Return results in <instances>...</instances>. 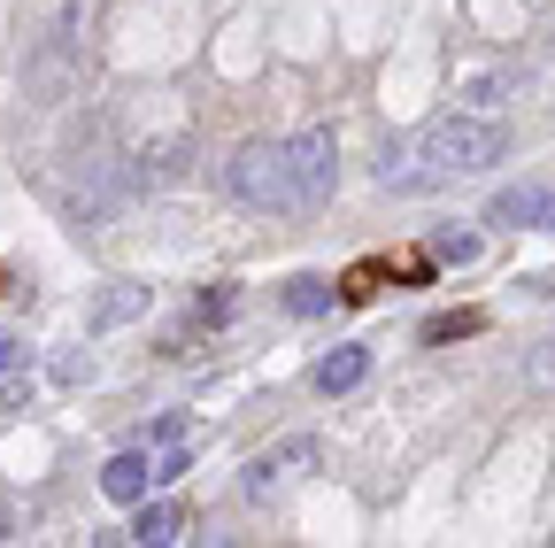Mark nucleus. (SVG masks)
Listing matches in <instances>:
<instances>
[{"instance_id": "obj_14", "label": "nucleus", "mask_w": 555, "mask_h": 548, "mask_svg": "<svg viewBox=\"0 0 555 548\" xmlns=\"http://www.w3.org/2000/svg\"><path fill=\"white\" fill-rule=\"evenodd\" d=\"M440 255H448V263H470V255H478V232H448Z\"/></svg>"}, {"instance_id": "obj_4", "label": "nucleus", "mask_w": 555, "mask_h": 548, "mask_svg": "<svg viewBox=\"0 0 555 548\" xmlns=\"http://www.w3.org/2000/svg\"><path fill=\"white\" fill-rule=\"evenodd\" d=\"M155 479H163V463H147L139 448H124V456L101 463V495H108V502H147Z\"/></svg>"}, {"instance_id": "obj_13", "label": "nucleus", "mask_w": 555, "mask_h": 548, "mask_svg": "<svg viewBox=\"0 0 555 548\" xmlns=\"http://www.w3.org/2000/svg\"><path fill=\"white\" fill-rule=\"evenodd\" d=\"M502 93H509V78H470V86H463V101H470V109H494Z\"/></svg>"}, {"instance_id": "obj_15", "label": "nucleus", "mask_w": 555, "mask_h": 548, "mask_svg": "<svg viewBox=\"0 0 555 548\" xmlns=\"http://www.w3.org/2000/svg\"><path fill=\"white\" fill-rule=\"evenodd\" d=\"M16 364H24V340H16V332H0V371H16Z\"/></svg>"}, {"instance_id": "obj_2", "label": "nucleus", "mask_w": 555, "mask_h": 548, "mask_svg": "<svg viewBox=\"0 0 555 548\" xmlns=\"http://www.w3.org/2000/svg\"><path fill=\"white\" fill-rule=\"evenodd\" d=\"M232 193L247 201V209H301L286 140H247V148L232 155Z\"/></svg>"}, {"instance_id": "obj_12", "label": "nucleus", "mask_w": 555, "mask_h": 548, "mask_svg": "<svg viewBox=\"0 0 555 548\" xmlns=\"http://www.w3.org/2000/svg\"><path fill=\"white\" fill-rule=\"evenodd\" d=\"M478 324H486L478 309H463V317H433V324H425V340L440 348V340H463V332H478Z\"/></svg>"}, {"instance_id": "obj_9", "label": "nucleus", "mask_w": 555, "mask_h": 548, "mask_svg": "<svg viewBox=\"0 0 555 548\" xmlns=\"http://www.w3.org/2000/svg\"><path fill=\"white\" fill-rule=\"evenodd\" d=\"M131 317H147V286H108L101 302H93V332H108V324H131Z\"/></svg>"}, {"instance_id": "obj_10", "label": "nucleus", "mask_w": 555, "mask_h": 548, "mask_svg": "<svg viewBox=\"0 0 555 548\" xmlns=\"http://www.w3.org/2000/svg\"><path fill=\"white\" fill-rule=\"evenodd\" d=\"M178 533H185V510H178V502H147V510H139V525H131V540H155V548L178 540Z\"/></svg>"}, {"instance_id": "obj_1", "label": "nucleus", "mask_w": 555, "mask_h": 548, "mask_svg": "<svg viewBox=\"0 0 555 548\" xmlns=\"http://www.w3.org/2000/svg\"><path fill=\"white\" fill-rule=\"evenodd\" d=\"M416 155H425V178L433 186H448V178H470V170H486V163H502V124L494 116H440V124H425L416 131Z\"/></svg>"}, {"instance_id": "obj_16", "label": "nucleus", "mask_w": 555, "mask_h": 548, "mask_svg": "<svg viewBox=\"0 0 555 548\" xmlns=\"http://www.w3.org/2000/svg\"><path fill=\"white\" fill-rule=\"evenodd\" d=\"M540 225H547V232H555V193H547V217H540Z\"/></svg>"}, {"instance_id": "obj_3", "label": "nucleus", "mask_w": 555, "mask_h": 548, "mask_svg": "<svg viewBox=\"0 0 555 548\" xmlns=\"http://www.w3.org/2000/svg\"><path fill=\"white\" fill-rule=\"evenodd\" d=\"M286 155H294V186H301V209H317V201L339 186V140L324 124H309V131H294L286 140Z\"/></svg>"}, {"instance_id": "obj_11", "label": "nucleus", "mask_w": 555, "mask_h": 548, "mask_svg": "<svg viewBox=\"0 0 555 548\" xmlns=\"http://www.w3.org/2000/svg\"><path fill=\"white\" fill-rule=\"evenodd\" d=\"M286 309H294V317H324V309H332V286H324V279H294V286H286Z\"/></svg>"}, {"instance_id": "obj_5", "label": "nucleus", "mask_w": 555, "mask_h": 548, "mask_svg": "<svg viewBox=\"0 0 555 548\" xmlns=\"http://www.w3.org/2000/svg\"><path fill=\"white\" fill-rule=\"evenodd\" d=\"M309 463H317V441H286V448L255 456V463H247V495L262 502L270 487H286V479H294V471H309Z\"/></svg>"}, {"instance_id": "obj_7", "label": "nucleus", "mask_w": 555, "mask_h": 548, "mask_svg": "<svg viewBox=\"0 0 555 548\" xmlns=\"http://www.w3.org/2000/svg\"><path fill=\"white\" fill-rule=\"evenodd\" d=\"M547 217V193L540 186H502L494 209H486V225H540Z\"/></svg>"}, {"instance_id": "obj_8", "label": "nucleus", "mask_w": 555, "mask_h": 548, "mask_svg": "<svg viewBox=\"0 0 555 548\" xmlns=\"http://www.w3.org/2000/svg\"><path fill=\"white\" fill-rule=\"evenodd\" d=\"M363 371H371V348H332V356L317 364V394H347V386H363Z\"/></svg>"}, {"instance_id": "obj_6", "label": "nucleus", "mask_w": 555, "mask_h": 548, "mask_svg": "<svg viewBox=\"0 0 555 548\" xmlns=\"http://www.w3.org/2000/svg\"><path fill=\"white\" fill-rule=\"evenodd\" d=\"M378 186H386V193H425V186H433V178H425V155H416V140H386Z\"/></svg>"}]
</instances>
